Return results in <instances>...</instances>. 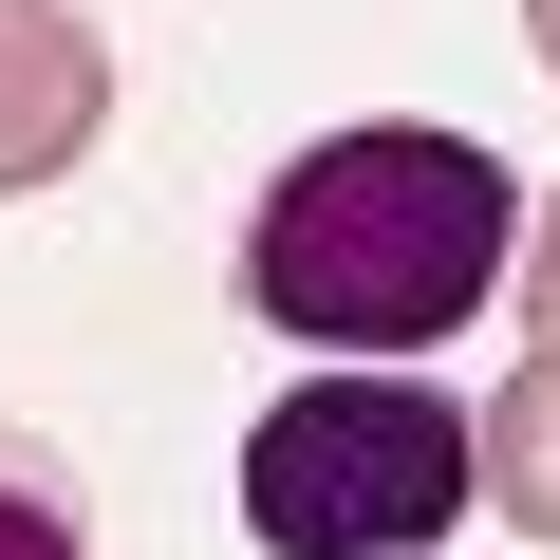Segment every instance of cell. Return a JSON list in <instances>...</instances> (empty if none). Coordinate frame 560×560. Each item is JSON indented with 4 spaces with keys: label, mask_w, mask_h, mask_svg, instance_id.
Instances as JSON below:
<instances>
[{
    "label": "cell",
    "mask_w": 560,
    "mask_h": 560,
    "mask_svg": "<svg viewBox=\"0 0 560 560\" xmlns=\"http://www.w3.org/2000/svg\"><path fill=\"white\" fill-rule=\"evenodd\" d=\"M523 243V187L467 131H318L243 224V318L318 337V355H430L448 318H486V280Z\"/></svg>",
    "instance_id": "cell-1"
},
{
    "label": "cell",
    "mask_w": 560,
    "mask_h": 560,
    "mask_svg": "<svg viewBox=\"0 0 560 560\" xmlns=\"http://www.w3.org/2000/svg\"><path fill=\"white\" fill-rule=\"evenodd\" d=\"M467 504H486V448H467V411L411 393V374H318V393H280V411L243 430V523H261L280 560H411V541H448Z\"/></svg>",
    "instance_id": "cell-2"
},
{
    "label": "cell",
    "mask_w": 560,
    "mask_h": 560,
    "mask_svg": "<svg viewBox=\"0 0 560 560\" xmlns=\"http://www.w3.org/2000/svg\"><path fill=\"white\" fill-rule=\"evenodd\" d=\"M113 131V38L75 0H0V187H57Z\"/></svg>",
    "instance_id": "cell-3"
},
{
    "label": "cell",
    "mask_w": 560,
    "mask_h": 560,
    "mask_svg": "<svg viewBox=\"0 0 560 560\" xmlns=\"http://www.w3.org/2000/svg\"><path fill=\"white\" fill-rule=\"evenodd\" d=\"M467 448H486V504H504L523 541H560V337H541V355L467 411Z\"/></svg>",
    "instance_id": "cell-4"
},
{
    "label": "cell",
    "mask_w": 560,
    "mask_h": 560,
    "mask_svg": "<svg viewBox=\"0 0 560 560\" xmlns=\"http://www.w3.org/2000/svg\"><path fill=\"white\" fill-rule=\"evenodd\" d=\"M0 560H94V523H75L57 448H20V430H0Z\"/></svg>",
    "instance_id": "cell-5"
},
{
    "label": "cell",
    "mask_w": 560,
    "mask_h": 560,
    "mask_svg": "<svg viewBox=\"0 0 560 560\" xmlns=\"http://www.w3.org/2000/svg\"><path fill=\"white\" fill-rule=\"evenodd\" d=\"M523 300H541V337H560V206H541V280H523Z\"/></svg>",
    "instance_id": "cell-6"
},
{
    "label": "cell",
    "mask_w": 560,
    "mask_h": 560,
    "mask_svg": "<svg viewBox=\"0 0 560 560\" xmlns=\"http://www.w3.org/2000/svg\"><path fill=\"white\" fill-rule=\"evenodd\" d=\"M523 38H541V75H560V0H523Z\"/></svg>",
    "instance_id": "cell-7"
}]
</instances>
